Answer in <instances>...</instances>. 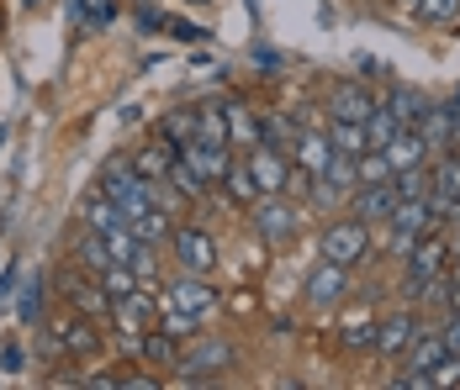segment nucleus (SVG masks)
Wrapping results in <instances>:
<instances>
[{
    "label": "nucleus",
    "instance_id": "nucleus-1",
    "mask_svg": "<svg viewBox=\"0 0 460 390\" xmlns=\"http://www.w3.org/2000/svg\"><path fill=\"white\" fill-rule=\"evenodd\" d=\"M429 232H434V206H429V195H418V201H397V212L386 217V254L408 259Z\"/></svg>",
    "mask_w": 460,
    "mask_h": 390
},
{
    "label": "nucleus",
    "instance_id": "nucleus-2",
    "mask_svg": "<svg viewBox=\"0 0 460 390\" xmlns=\"http://www.w3.org/2000/svg\"><path fill=\"white\" fill-rule=\"evenodd\" d=\"M323 259H333V264H366V254H370V221H360V217H344V221H333L328 232H323Z\"/></svg>",
    "mask_w": 460,
    "mask_h": 390
},
{
    "label": "nucleus",
    "instance_id": "nucleus-3",
    "mask_svg": "<svg viewBox=\"0 0 460 390\" xmlns=\"http://www.w3.org/2000/svg\"><path fill=\"white\" fill-rule=\"evenodd\" d=\"M445 269H450V243H439V238L429 232V238L418 243L413 254H408V274H402V290L423 301V290H429V285H434V280H439Z\"/></svg>",
    "mask_w": 460,
    "mask_h": 390
},
{
    "label": "nucleus",
    "instance_id": "nucleus-4",
    "mask_svg": "<svg viewBox=\"0 0 460 390\" xmlns=\"http://www.w3.org/2000/svg\"><path fill=\"white\" fill-rule=\"evenodd\" d=\"M233 364H238L233 343H223V338H207V343L181 348L175 375H181V380H212V375H223V369H233Z\"/></svg>",
    "mask_w": 460,
    "mask_h": 390
},
{
    "label": "nucleus",
    "instance_id": "nucleus-5",
    "mask_svg": "<svg viewBox=\"0 0 460 390\" xmlns=\"http://www.w3.org/2000/svg\"><path fill=\"white\" fill-rule=\"evenodd\" d=\"M249 221H254V232H260L270 248H286V243L296 238V212H291V201H280V195H260V201L249 206Z\"/></svg>",
    "mask_w": 460,
    "mask_h": 390
},
{
    "label": "nucleus",
    "instance_id": "nucleus-6",
    "mask_svg": "<svg viewBox=\"0 0 460 390\" xmlns=\"http://www.w3.org/2000/svg\"><path fill=\"white\" fill-rule=\"evenodd\" d=\"M429 206H434V227L460 217V153H445L434 174H429Z\"/></svg>",
    "mask_w": 460,
    "mask_h": 390
},
{
    "label": "nucleus",
    "instance_id": "nucleus-7",
    "mask_svg": "<svg viewBox=\"0 0 460 390\" xmlns=\"http://www.w3.org/2000/svg\"><path fill=\"white\" fill-rule=\"evenodd\" d=\"M154 316H159V301H154L148 290H133V296H117V301H111V327H117L122 343H133V348H138V338L148 333Z\"/></svg>",
    "mask_w": 460,
    "mask_h": 390
},
{
    "label": "nucleus",
    "instance_id": "nucleus-8",
    "mask_svg": "<svg viewBox=\"0 0 460 390\" xmlns=\"http://www.w3.org/2000/svg\"><path fill=\"white\" fill-rule=\"evenodd\" d=\"M170 248H175L181 269H190V274H212L217 269V238L207 227H175Z\"/></svg>",
    "mask_w": 460,
    "mask_h": 390
},
{
    "label": "nucleus",
    "instance_id": "nucleus-9",
    "mask_svg": "<svg viewBox=\"0 0 460 390\" xmlns=\"http://www.w3.org/2000/svg\"><path fill=\"white\" fill-rule=\"evenodd\" d=\"M349 296V264H333L323 259L313 274H307V301L313 306H339Z\"/></svg>",
    "mask_w": 460,
    "mask_h": 390
},
{
    "label": "nucleus",
    "instance_id": "nucleus-10",
    "mask_svg": "<svg viewBox=\"0 0 460 390\" xmlns=\"http://www.w3.org/2000/svg\"><path fill=\"white\" fill-rule=\"evenodd\" d=\"M181 159L201 174L207 185H223V174H228V164H233V159H228V143H207V137H190V143L181 148Z\"/></svg>",
    "mask_w": 460,
    "mask_h": 390
},
{
    "label": "nucleus",
    "instance_id": "nucleus-11",
    "mask_svg": "<svg viewBox=\"0 0 460 390\" xmlns=\"http://www.w3.org/2000/svg\"><path fill=\"white\" fill-rule=\"evenodd\" d=\"M381 153H386V164H392V174H402V169H423L434 148H429V137H423V127H402L397 137H392V143H386V148H381Z\"/></svg>",
    "mask_w": 460,
    "mask_h": 390
},
{
    "label": "nucleus",
    "instance_id": "nucleus-12",
    "mask_svg": "<svg viewBox=\"0 0 460 390\" xmlns=\"http://www.w3.org/2000/svg\"><path fill=\"white\" fill-rule=\"evenodd\" d=\"M328 117L333 122H370L376 117V95L360 90L355 80H344V85H333V95H328Z\"/></svg>",
    "mask_w": 460,
    "mask_h": 390
},
{
    "label": "nucleus",
    "instance_id": "nucleus-13",
    "mask_svg": "<svg viewBox=\"0 0 460 390\" xmlns=\"http://www.w3.org/2000/svg\"><path fill=\"white\" fill-rule=\"evenodd\" d=\"M413 338H418V316H413V311H397V316L376 322V353H381V359L408 353V343H413Z\"/></svg>",
    "mask_w": 460,
    "mask_h": 390
},
{
    "label": "nucleus",
    "instance_id": "nucleus-14",
    "mask_svg": "<svg viewBox=\"0 0 460 390\" xmlns=\"http://www.w3.org/2000/svg\"><path fill=\"white\" fill-rule=\"evenodd\" d=\"M397 185L392 179H381V185H355V217L360 221H386L397 212Z\"/></svg>",
    "mask_w": 460,
    "mask_h": 390
},
{
    "label": "nucleus",
    "instance_id": "nucleus-15",
    "mask_svg": "<svg viewBox=\"0 0 460 390\" xmlns=\"http://www.w3.org/2000/svg\"><path fill=\"white\" fill-rule=\"evenodd\" d=\"M249 174H254V185H260V195H280L286 190V164H280V148H270V143H260L254 153H249Z\"/></svg>",
    "mask_w": 460,
    "mask_h": 390
},
{
    "label": "nucleus",
    "instance_id": "nucleus-16",
    "mask_svg": "<svg viewBox=\"0 0 460 390\" xmlns=\"http://www.w3.org/2000/svg\"><path fill=\"white\" fill-rule=\"evenodd\" d=\"M170 301L185 306V311H196V316H207V311L217 306V290L207 285V274H190V269H185L181 280H175V290H170Z\"/></svg>",
    "mask_w": 460,
    "mask_h": 390
},
{
    "label": "nucleus",
    "instance_id": "nucleus-17",
    "mask_svg": "<svg viewBox=\"0 0 460 390\" xmlns=\"http://www.w3.org/2000/svg\"><path fill=\"white\" fill-rule=\"evenodd\" d=\"M138 353H143V364H154V369H175L181 364V338L164 333V327H148L138 338Z\"/></svg>",
    "mask_w": 460,
    "mask_h": 390
},
{
    "label": "nucleus",
    "instance_id": "nucleus-18",
    "mask_svg": "<svg viewBox=\"0 0 460 390\" xmlns=\"http://www.w3.org/2000/svg\"><path fill=\"white\" fill-rule=\"evenodd\" d=\"M175 159H181V143H175V137H159V143H148L143 153H133V169H138L143 179H164Z\"/></svg>",
    "mask_w": 460,
    "mask_h": 390
},
{
    "label": "nucleus",
    "instance_id": "nucleus-19",
    "mask_svg": "<svg viewBox=\"0 0 460 390\" xmlns=\"http://www.w3.org/2000/svg\"><path fill=\"white\" fill-rule=\"evenodd\" d=\"M223 117H228V143H238V148H243V143H249V148L265 143V117H254L249 106L233 100V106H223Z\"/></svg>",
    "mask_w": 460,
    "mask_h": 390
},
{
    "label": "nucleus",
    "instance_id": "nucleus-20",
    "mask_svg": "<svg viewBox=\"0 0 460 390\" xmlns=\"http://www.w3.org/2000/svg\"><path fill=\"white\" fill-rule=\"evenodd\" d=\"M75 259L85 264L91 274H101V269H111V264H117V254H111V243H106L95 227H80V238H75Z\"/></svg>",
    "mask_w": 460,
    "mask_h": 390
},
{
    "label": "nucleus",
    "instance_id": "nucleus-21",
    "mask_svg": "<svg viewBox=\"0 0 460 390\" xmlns=\"http://www.w3.org/2000/svg\"><path fill=\"white\" fill-rule=\"evenodd\" d=\"M328 159H333L328 132H302V137H296V169L302 174H323L328 169Z\"/></svg>",
    "mask_w": 460,
    "mask_h": 390
},
{
    "label": "nucleus",
    "instance_id": "nucleus-22",
    "mask_svg": "<svg viewBox=\"0 0 460 390\" xmlns=\"http://www.w3.org/2000/svg\"><path fill=\"white\" fill-rule=\"evenodd\" d=\"M223 195H228L233 206H254L260 201V185H254V174H249V159H233L228 174H223Z\"/></svg>",
    "mask_w": 460,
    "mask_h": 390
},
{
    "label": "nucleus",
    "instance_id": "nucleus-23",
    "mask_svg": "<svg viewBox=\"0 0 460 390\" xmlns=\"http://www.w3.org/2000/svg\"><path fill=\"white\" fill-rule=\"evenodd\" d=\"M423 137H429V148H450V137H460V111L456 106H439V111H423Z\"/></svg>",
    "mask_w": 460,
    "mask_h": 390
},
{
    "label": "nucleus",
    "instance_id": "nucleus-24",
    "mask_svg": "<svg viewBox=\"0 0 460 390\" xmlns=\"http://www.w3.org/2000/svg\"><path fill=\"white\" fill-rule=\"evenodd\" d=\"M133 227H138V243H148V248H164V243L175 238V221H170V212H164V206H148V212H138V217H133Z\"/></svg>",
    "mask_w": 460,
    "mask_h": 390
},
{
    "label": "nucleus",
    "instance_id": "nucleus-25",
    "mask_svg": "<svg viewBox=\"0 0 460 390\" xmlns=\"http://www.w3.org/2000/svg\"><path fill=\"white\" fill-rule=\"evenodd\" d=\"M386 111L397 117V127H418L429 106H423V95H418L413 85H392V95H386Z\"/></svg>",
    "mask_w": 460,
    "mask_h": 390
},
{
    "label": "nucleus",
    "instance_id": "nucleus-26",
    "mask_svg": "<svg viewBox=\"0 0 460 390\" xmlns=\"http://www.w3.org/2000/svg\"><path fill=\"white\" fill-rule=\"evenodd\" d=\"M445 353H450V348H445V333H418L413 343H408V369L429 375V369H434Z\"/></svg>",
    "mask_w": 460,
    "mask_h": 390
},
{
    "label": "nucleus",
    "instance_id": "nucleus-27",
    "mask_svg": "<svg viewBox=\"0 0 460 390\" xmlns=\"http://www.w3.org/2000/svg\"><path fill=\"white\" fill-rule=\"evenodd\" d=\"M159 327H164V333H175L181 343H190V338H196V327H201V316H196V311H185V306H175L170 296H159Z\"/></svg>",
    "mask_w": 460,
    "mask_h": 390
},
{
    "label": "nucleus",
    "instance_id": "nucleus-28",
    "mask_svg": "<svg viewBox=\"0 0 460 390\" xmlns=\"http://www.w3.org/2000/svg\"><path fill=\"white\" fill-rule=\"evenodd\" d=\"M413 22H423V27H460V0H413Z\"/></svg>",
    "mask_w": 460,
    "mask_h": 390
},
{
    "label": "nucleus",
    "instance_id": "nucleus-29",
    "mask_svg": "<svg viewBox=\"0 0 460 390\" xmlns=\"http://www.w3.org/2000/svg\"><path fill=\"white\" fill-rule=\"evenodd\" d=\"M164 185H170V190H181L185 201H207V190H212V185H207L201 174L190 169L185 159H175V164H170V174H164Z\"/></svg>",
    "mask_w": 460,
    "mask_h": 390
},
{
    "label": "nucleus",
    "instance_id": "nucleus-30",
    "mask_svg": "<svg viewBox=\"0 0 460 390\" xmlns=\"http://www.w3.org/2000/svg\"><path fill=\"white\" fill-rule=\"evenodd\" d=\"M69 16H75L85 32H106V27H111V0H69Z\"/></svg>",
    "mask_w": 460,
    "mask_h": 390
},
{
    "label": "nucleus",
    "instance_id": "nucleus-31",
    "mask_svg": "<svg viewBox=\"0 0 460 390\" xmlns=\"http://www.w3.org/2000/svg\"><path fill=\"white\" fill-rule=\"evenodd\" d=\"M328 143L339 148V153H349V159H360L370 143H366V122H333L328 127Z\"/></svg>",
    "mask_w": 460,
    "mask_h": 390
},
{
    "label": "nucleus",
    "instance_id": "nucleus-32",
    "mask_svg": "<svg viewBox=\"0 0 460 390\" xmlns=\"http://www.w3.org/2000/svg\"><path fill=\"white\" fill-rule=\"evenodd\" d=\"M95 280L106 285V296H111V301H117V296H133V290H143V285H138V274H133V264H122V259L111 264V269H101Z\"/></svg>",
    "mask_w": 460,
    "mask_h": 390
},
{
    "label": "nucleus",
    "instance_id": "nucleus-33",
    "mask_svg": "<svg viewBox=\"0 0 460 390\" xmlns=\"http://www.w3.org/2000/svg\"><path fill=\"white\" fill-rule=\"evenodd\" d=\"M355 179H360V185H381V179H392L386 153H381V148H366V153L355 159Z\"/></svg>",
    "mask_w": 460,
    "mask_h": 390
},
{
    "label": "nucleus",
    "instance_id": "nucleus-34",
    "mask_svg": "<svg viewBox=\"0 0 460 390\" xmlns=\"http://www.w3.org/2000/svg\"><path fill=\"white\" fill-rule=\"evenodd\" d=\"M196 137L228 143V117H223V106H201V111H196Z\"/></svg>",
    "mask_w": 460,
    "mask_h": 390
},
{
    "label": "nucleus",
    "instance_id": "nucleus-35",
    "mask_svg": "<svg viewBox=\"0 0 460 390\" xmlns=\"http://www.w3.org/2000/svg\"><path fill=\"white\" fill-rule=\"evenodd\" d=\"M397 132H402V127H397V117H392L386 106H376V117L366 122V143H370V148H386Z\"/></svg>",
    "mask_w": 460,
    "mask_h": 390
},
{
    "label": "nucleus",
    "instance_id": "nucleus-36",
    "mask_svg": "<svg viewBox=\"0 0 460 390\" xmlns=\"http://www.w3.org/2000/svg\"><path fill=\"white\" fill-rule=\"evenodd\" d=\"M429 386L434 390H450V386H460V353H445L434 369H429Z\"/></svg>",
    "mask_w": 460,
    "mask_h": 390
},
{
    "label": "nucleus",
    "instance_id": "nucleus-37",
    "mask_svg": "<svg viewBox=\"0 0 460 390\" xmlns=\"http://www.w3.org/2000/svg\"><path fill=\"white\" fill-rule=\"evenodd\" d=\"M392 185H397V195H402V201H418V195H429V174H423V169L392 174Z\"/></svg>",
    "mask_w": 460,
    "mask_h": 390
},
{
    "label": "nucleus",
    "instance_id": "nucleus-38",
    "mask_svg": "<svg viewBox=\"0 0 460 390\" xmlns=\"http://www.w3.org/2000/svg\"><path fill=\"white\" fill-rule=\"evenodd\" d=\"M154 254H159V248H148V243L133 254V274H138L143 290H148V285H159V259H154Z\"/></svg>",
    "mask_w": 460,
    "mask_h": 390
},
{
    "label": "nucleus",
    "instance_id": "nucleus-39",
    "mask_svg": "<svg viewBox=\"0 0 460 390\" xmlns=\"http://www.w3.org/2000/svg\"><path fill=\"white\" fill-rule=\"evenodd\" d=\"M164 137H175V143H190L196 137V111H170V122H164Z\"/></svg>",
    "mask_w": 460,
    "mask_h": 390
},
{
    "label": "nucleus",
    "instance_id": "nucleus-40",
    "mask_svg": "<svg viewBox=\"0 0 460 390\" xmlns=\"http://www.w3.org/2000/svg\"><path fill=\"white\" fill-rule=\"evenodd\" d=\"M344 348H376V322H344Z\"/></svg>",
    "mask_w": 460,
    "mask_h": 390
},
{
    "label": "nucleus",
    "instance_id": "nucleus-41",
    "mask_svg": "<svg viewBox=\"0 0 460 390\" xmlns=\"http://www.w3.org/2000/svg\"><path fill=\"white\" fill-rule=\"evenodd\" d=\"M48 280L38 274L32 285H27V296H22V322H38V311H43V301H48V290H43Z\"/></svg>",
    "mask_w": 460,
    "mask_h": 390
},
{
    "label": "nucleus",
    "instance_id": "nucleus-42",
    "mask_svg": "<svg viewBox=\"0 0 460 390\" xmlns=\"http://www.w3.org/2000/svg\"><path fill=\"white\" fill-rule=\"evenodd\" d=\"M439 333H445V348H450V353H460V311H450V322H445Z\"/></svg>",
    "mask_w": 460,
    "mask_h": 390
},
{
    "label": "nucleus",
    "instance_id": "nucleus-43",
    "mask_svg": "<svg viewBox=\"0 0 460 390\" xmlns=\"http://www.w3.org/2000/svg\"><path fill=\"white\" fill-rule=\"evenodd\" d=\"M11 290H16V264H11V269H5V274H0V306L11 301Z\"/></svg>",
    "mask_w": 460,
    "mask_h": 390
},
{
    "label": "nucleus",
    "instance_id": "nucleus-44",
    "mask_svg": "<svg viewBox=\"0 0 460 390\" xmlns=\"http://www.w3.org/2000/svg\"><path fill=\"white\" fill-rule=\"evenodd\" d=\"M175 38H181V43H196V38H207V32H201V27H190V22H181V27H175Z\"/></svg>",
    "mask_w": 460,
    "mask_h": 390
},
{
    "label": "nucleus",
    "instance_id": "nucleus-45",
    "mask_svg": "<svg viewBox=\"0 0 460 390\" xmlns=\"http://www.w3.org/2000/svg\"><path fill=\"white\" fill-rule=\"evenodd\" d=\"M450 311H460V285H450Z\"/></svg>",
    "mask_w": 460,
    "mask_h": 390
},
{
    "label": "nucleus",
    "instance_id": "nucleus-46",
    "mask_svg": "<svg viewBox=\"0 0 460 390\" xmlns=\"http://www.w3.org/2000/svg\"><path fill=\"white\" fill-rule=\"evenodd\" d=\"M190 5H201V0H190Z\"/></svg>",
    "mask_w": 460,
    "mask_h": 390
},
{
    "label": "nucleus",
    "instance_id": "nucleus-47",
    "mask_svg": "<svg viewBox=\"0 0 460 390\" xmlns=\"http://www.w3.org/2000/svg\"><path fill=\"white\" fill-rule=\"evenodd\" d=\"M408 5H413V0H408Z\"/></svg>",
    "mask_w": 460,
    "mask_h": 390
}]
</instances>
